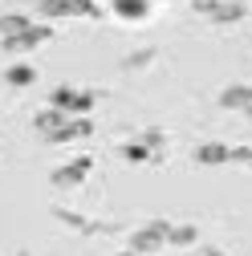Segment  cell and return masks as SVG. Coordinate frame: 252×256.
<instances>
[{"mask_svg": "<svg viewBox=\"0 0 252 256\" xmlns=\"http://www.w3.org/2000/svg\"><path fill=\"white\" fill-rule=\"evenodd\" d=\"M196 12H204L220 24H236V20L248 16V4L244 0H196Z\"/></svg>", "mask_w": 252, "mask_h": 256, "instance_id": "1", "label": "cell"}, {"mask_svg": "<svg viewBox=\"0 0 252 256\" xmlns=\"http://www.w3.org/2000/svg\"><path fill=\"white\" fill-rule=\"evenodd\" d=\"M167 232H171V224H167V220L150 224V228H142V232L134 236V248H138V252H150V248H159V244H167Z\"/></svg>", "mask_w": 252, "mask_h": 256, "instance_id": "2", "label": "cell"}, {"mask_svg": "<svg viewBox=\"0 0 252 256\" xmlns=\"http://www.w3.org/2000/svg\"><path fill=\"white\" fill-rule=\"evenodd\" d=\"M220 106H224V110H244V114H248V106H252V86H228L224 94H220Z\"/></svg>", "mask_w": 252, "mask_h": 256, "instance_id": "3", "label": "cell"}, {"mask_svg": "<svg viewBox=\"0 0 252 256\" xmlns=\"http://www.w3.org/2000/svg\"><path fill=\"white\" fill-rule=\"evenodd\" d=\"M196 158H200V163H232V146H224V142H204V146L196 150Z\"/></svg>", "mask_w": 252, "mask_h": 256, "instance_id": "4", "label": "cell"}, {"mask_svg": "<svg viewBox=\"0 0 252 256\" xmlns=\"http://www.w3.org/2000/svg\"><path fill=\"white\" fill-rule=\"evenodd\" d=\"M167 244H196V224H179V228H171Z\"/></svg>", "mask_w": 252, "mask_h": 256, "instance_id": "5", "label": "cell"}, {"mask_svg": "<svg viewBox=\"0 0 252 256\" xmlns=\"http://www.w3.org/2000/svg\"><path fill=\"white\" fill-rule=\"evenodd\" d=\"M86 171H90V163L82 158V163H74V167H66V171H61V175H57V183H74V179H82Z\"/></svg>", "mask_w": 252, "mask_h": 256, "instance_id": "6", "label": "cell"}, {"mask_svg": "<svg viewBox=\"0 0 252 256\" xmlns=\"http://www.w3.org/2000/svg\"><path fill=\"white\" fill-rule=\"evenodd\" d=\"M232 163H244V167H252V146H232Z\"/></svg>", "mask_w": 252, "mask_h": 256, "instance_id": "7", "label": "cell"}, {"mask_svg": "<svg viewBox=\"0 0 252 256\" xmlns=\"http://www.w3.org/2000/svg\"><path fill=\"white\" fill-rule=\"evenodd\" d=\"M118 12H126V16H142V12H146V4H138V0H130V4H118Z\"/></svg>", "mask_w": 252, "mask_h": 256, "instance_id": "8", "label": "cell"}, {"mask_svg": "<svg viewBox=\"0 0 252 256\" xmlns=\"http://www.w3.org/2000/svg\"><path fill=\"white\" fill-rule=\"evenodd\" d=\"M28 78H33V70H12L8 74V82H28Z\"/></svg>", "mask_w": 252, "mask_h": 256, "instance_id": "9", "label": "cell"}, {"mask_svg": "<svg viewBox=\"0 0 252 256\" xmlns=\"http://www.w3.org/2000/svg\"><path fill=\"white\" fill-rule=\"evenodd\" d=\"M126 158H134V163H138V158H146V150L142 146H126Z\"/></svg>", "mask_w": 252, "mask_h": 256, "instance_id": "10", "label": "cell"}, {"mask_svg": "<svg viewBox=\"0 0 252 256\" xmlns=\"http://www.w3.org/2000/svg\"><path fill=\"white\" fill-rule=\"evenodd\" d=\"M196 256H228V252H220V248H200Z\"/></svg>", "mask_w": 252, "mask_h": 256, "instance_id": "11", "label": "cell"}]
</instances>
